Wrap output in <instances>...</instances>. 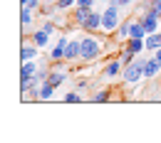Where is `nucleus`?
<instances>
[{"label":"nucleus","mask_w":161,"mask_h":143,"mask_svg":"<svg viewBox=\"0 0 161 143\" xmlns=\"http://www.w3.org/2000/svg\"><path fill=\"white\" fill-rule=\"evenodd\" d=\"M82 54L80 59L84 62V64H89V62L99 59L102 52H104V42L97 37V32H84V37H82Z\"/></svg>","instance_id":"f257e3e1"},{"label":"nucleus","mask_w":161,"mask_h":143,"mask_svg":"<svg viewBox=\"0 0 161 143\" xmlns=\"http://www.w3.org/2000/svg\"><path fill=\"white\" fill-rule=\"evenodd\" d=\"M119 5H114V3H109L104 10H102V32L104 35H114L117 32V27H119Z\"/></svg>","instance_id":"f03ea898"},{"label":"nucleus","mask_w":161,"mask_h":143,"mask_svg":"<svg viewBox=\"0 0 161 143\" xmlns=\"http://www.w3.org/2000/svg\"><path fill=\"white\" fill-rule=\"evenodd\" d=\"M144 57H136V59L131 62V64H126L124 67V72H121V79L126 84H136V82H141L144 79Z\"/></svg>","instance_id":"7ed1b4c3"},{"label":"nucleus","mask_w":161,"mask_h":143,"mask_svg":"<svg viewBox=\"0 0 161 143\" xmlns=\"http://www.w3.org/2000/svg\"><path fill=\"white\" fill-rule=\"evenodd\" d=\"M67 42H69V37H67V35H60V37H57V42H55V47H50V54H47V59H50V62H62V59H64Z\"/></svg>","instance_id":"20e7f679"},{"label":"nucleus","mask_w":161,"mask_h":143,"mask_svg":"<svg viewBox=\"0 0 161 143\" xmlns=\"http://www.w3.org/2000/svg\"><path fill=\"white\" fill-rule=\"evenodd\" d=\"M121 72H124L121 59H109L102 67V77H104V79H117V77H121Z\"/></svg>","instance_id":"39448f33"},{"label":"nucleus","mask_w":161,"mask_h":143,"mask_svg":"<svg viewBox=\"0 0 161 143\" xmlns=\"http://www.w3.org/2000/svg\"><path fill=\"white\" fill-rule=\"evenodd\" d=\"M80 30H84V32H102V13L99 10H92L89 18L82 22Z\"/></svg>","instance_id":"423d86ee"},{"label":"nucleus","mask_w":161,"mask_h":143,"mask_svg":"<svg viewBox=\"0 0 161 143\" xmlns=\"http://www.w3.org/2000/svg\"><path fill=\"white\" fill-rule=\"evenodd\" d=\"M32 20H35V10L30 5H20V27L22 35H27V30L32 27Z\"/></svg>","instance_id":"0eeeda50"},{"label":"nucleus","mask_w":161,"mask_h":143,"mask_svg":"<svg viewBox=\"0 0 161 143\" xmlns=\"http://www.w3.org/2000/svg\"><path fill=\"white\" fill-rule=\"evenodd\" d=\"M82 54V42L80 40H69L67 42V49H64V59L67 62H77Z\"/></svg>","instance_id":"6e6552de"},{"label":"nucleus","mask_w":161,"mask_h":143,"mask_svg":"<svg viewBox=\"0 0 161 143\" xmlns=\"http://www.w3.org/2000/svg\"><path fill=\"white\" fill-rule=\"evenodd\" d=\"M50 37H52V35H50L45 27H37V30H32V32H30V40L35 42L37 47H47V44H50Z\"/></svg>","instance_id":"1a4fd4ad"},{"label":"nucleus","mask_w":161,"mask_h":143,"mask_svg":"<svg viewBox=\"0 0 161 143\" xmlns=\"http://www.w3.org/2000/svg\"><path fill=\"white\" fill-rule=\"evenodd\" d=\"M159 72H161V62L156 59L154 54H151L149 59L144 62V77H146V79H151V77H156Z\"/></svg>","instance_id":"9d476101"},{"label":"nucleus","mask_w":161,"mask_h":143,"mask_svg":"<svg viewBox=\"0 0 161 143\" xmlns=\"http://www.w3.org/2000/svg\"><path fill=\"white\" fill-rule=\"evenodd\" d=\"M37 49H40V47H37L32 40H30V42H22V47H20V59H22V62L35 59V57H37Z\"/></svg>","instance_id":"9b49d317"},{"label":"nucleus","mask_w":161,"mask_h":143,"mask_svg":"<svg viewBox=\"0 0 161 143\" xmlns=\"http://www.w3.org/2000/svg\"><path fill=\"white\" fill-rule=\"evenodd\" d=\"M45 82H50L52 86H62V84L67 82V72L64 69H50V74H47Z\"/></svg>","instance_id":"f8f14e48"},{"label":"nucleus","mask_w":161,"mask_h":143,"mask_svg":"<svg viewBox=\"0 0 161 143\" xmlns=\"http://www.w3.org/2000/svg\"><path fill=\"white\" fill-rule=\"evenodd\" d=\"M37 64H35V59H27V62H22L20 64V79H30V77H35L37 74Z\"/></svg>","instance_id":"ddd939ff"},{"label":"nucleus","mask_w":161,"mask_h":143,"mask_svg":"<svg viewBox=\"0 0 161 143\" xmlns=\"http://www.w3.org/2000/svg\"><path fill=\"white\" fill-rule=\"evenodd\" d=\"M92 10H94V8H82V5H77V8H75V13H72L75 25H77V27H82V22L89 18V13H92Z\"/></svg>","instance_id":"4468645a"},{"label":"nucleus","mask_w":161,"mask_h":143,"mask_svg":"<svg viewBox=\"0 0 161 143\" xmlns=\"http://www.w3.org/2000/svg\"><path fill=\"white\" fill-rule=\"evenodd\" d=\"M124 47H126V49H131L134 54H141V52L146 49V42L141 40V37H129V40L124 42Z\"/></svg>","instance_id":"2eb2a0df"},{"label":"nucleus","mask_w":161,"mask_h":143,"mask_svg":"<svg viewBox=\"0 0 161 143\" xmlns=\"http://www.w3.org/2000/svg\"><path fill=\"white\" fill-rule=\"evenodd\" d=\"M146 52H156L161 47V32L156 30V32H151V35H146Z\"/></svg>","instance_id":"dca6fc26"},{"label":"nucleus","mask_w":161,"mask_h":143,"mask_svg":"<svg viewBox=\"0 0 161 143\" xmlns=\"http://www.w3.org/2000/svg\"><path fill=\"white\" fill-rule=\"evenodd\" d=\"M55 89H57V86H52L50 82H42V84H40V99H42V101L55 99Z\"/></svg>","instance_id":"f3484780"},{"label":"nucleus","mask_w":161,"mask_h":143,"mask_svg":"<svg viewBox=\"0 0 161 143\" xmlns=\"http://www.w3.org/2000/svg\"><path fill=\"white\" fill-rule=\"evenodd\" d=\"M109 99H112V89H109V86H104L97 94H92V101L94 104H104V101H109Z\"/></svg>","instance_id":"a211bd4d"},{"label":"nucleus","mask_w":161,"mask_h":143,"mask_svg":"<svg viewBox=\"0 0 161 143\" xmlns=\"http://www.w3.org/2000/svg\"><path fill=\"white\" fill-rule=\"evenodd\" d=\"M136 57H139V54H134L131 49H126V47H121V52H119V59H121V64H124V67H126V64H131V62L136 59Z\"/></svg>","instance_id":"6ab92c4d"},{"label":"nucleus","mask_w":161,"mask_h":143,"mask_svg":"<svg viewBox=\"0 0 161 143\" xmlns=\"http://www.w3.org/2000/svg\"><path fill=\"white\" fill-rule=\"evenodd\" d=\"M55 5L60 8V13H67L69 8H77V0H57Z\"/></svg>","instance_id":"aec40b11"},{"label":"nucleus","mask_w":161,"mask_h":143,"mask_svg":"<svg viewBox=\"0 0 161 143\" xmlns=\"http://www.w3.org/2000/svg\"><path fill=\"white\" fill-rule=\"evenodd\" d=\"M64 101L67 104H77V101H82V94L77 89H75V91H67V94H64Z\"/></svg>","instance_id":"412c9836"},{"label":"nucleus","mask_w":161,"mask_h":143,"mask_svg":"<svg viewBox=\"0 0 161 143\" xmlns=\"http://www.w3.org/2000/svg\"><path fill=\"white\" fill-rule=\"evenodd\" d=\"M146 8H149L154 15H159V18H161V0H149V3H146Z\"/></svg>","instance_id":"4be33fe9"},{"label":"nucleus","mask_w":161,"mask_h":143,"mask_svg":"<svg viewBox=\"0 0 161 143\" xmlns=\"http://www.w3.org/2000/svg\"><path fill=\"white\" fill-rule=\"evenodd\" d=\"M109 3H114V5H119V8H131L136 0H109Z\"/></svg>","instance_id":"5701e85b"},{"label":"nucleus","mask_w":161,"mask_h":143,"mask_svg":"<svg viewBox=\"0 0 161 143\" xmlns=\"http://www.w3.org/2000/svg\"><path fill=\"white\" fill-rule=\"evenodd\" d=\"M75 89H77V91H80V94H82V91H87V89H89V82H87V79H80Z\"/></svg>","instance_id":"b1692460"},{"label":"nucleus","mask_w":161,"mask_h":143,"mask_svg":"<svg viewBox=\"0 0 161 143\" xmlns=\"http://www.w3.org/2000/svg\"><path fill=\"white\" fill-rule=\"evenodd\" d=\"M40 3H42V0H20V5H30L32 10H37V8H40Z\"/></svg>","instance_id":"393cba45"},{"label":"nucleus","mask_w":161,"mask_h":143,"mask_svg":"<svg viewBox=\"0 0 161 143\" xmlns=\"http://www.w3.org/2000/svg\"><path fill=\"white\" fill-rule=\"evenodd\" d=\"M77 5H82V8H94V0H77Z\"/></svg>","instance_id":"a878e982"},{"label":"nucleus","mask_w":161,"mask_h":143,"mask_svg":"<svg viewBox=\"0 0 161 143\" xmlns=\"http://www.w3.org/2000/svg\"><path fill=\"white\" fill-rule=\"evenodd\" d=\"M151 54H154V57H156V59L161 62V47H159V49H156V52H151Z\"/></svg>","instance_id":"bb28decb"},{"label":"nucleus","mask_w":161,"mask_h":143,"mask_svg":"<svg viewBox=\"0 0 161 143\" xmlns=\"http://www.w3.org/2000/svg\"><path fill=\"white\" fill-rule=\"evenodd\" d=\"M42 3H57V0H42Z\"/></svg>","instance_id":"cd10ccee"}]
</instances>
